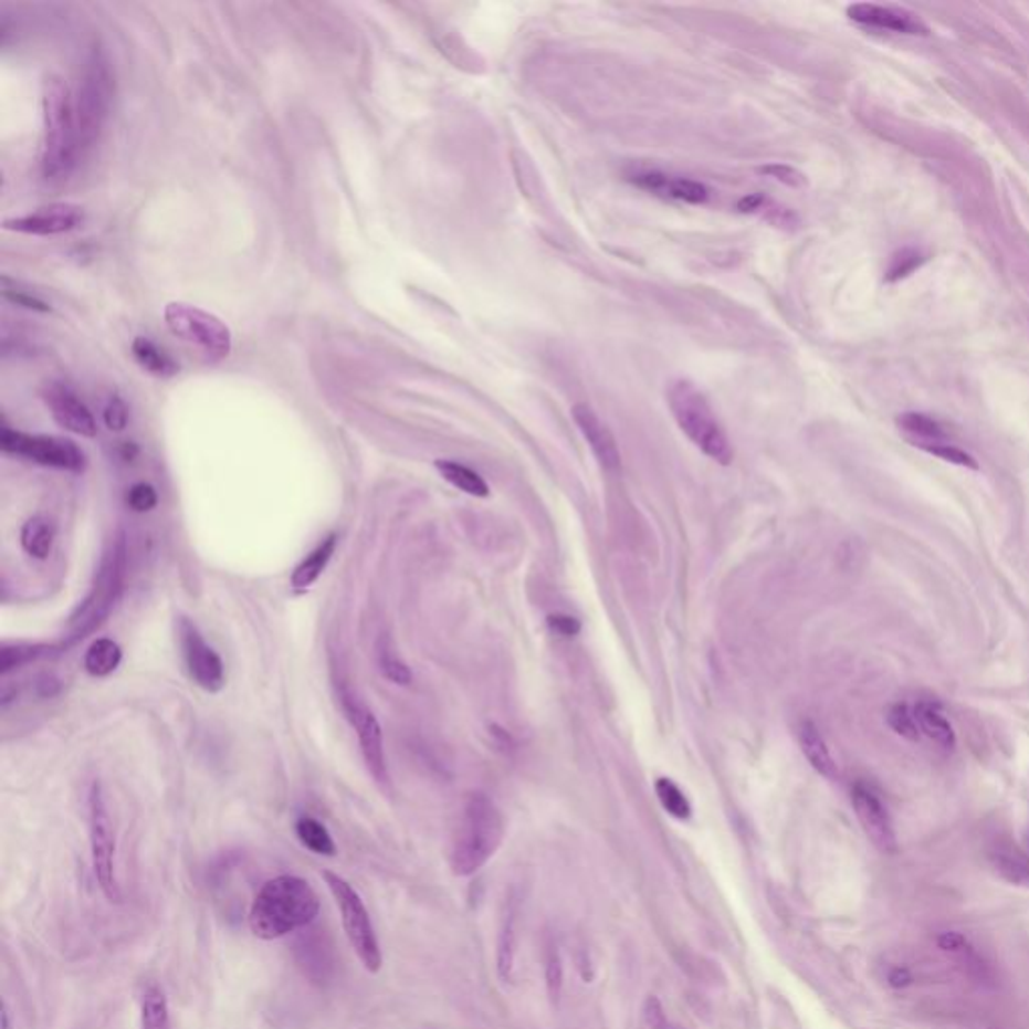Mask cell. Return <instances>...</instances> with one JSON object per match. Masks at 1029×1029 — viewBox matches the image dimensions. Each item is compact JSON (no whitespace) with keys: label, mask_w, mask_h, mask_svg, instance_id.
I'll return each instance as SVG.
<instances>
[{"label":"cell","mask_w":1029,"mask_h":1029,"mask_svg":"<svg viewBox=\"0 0 1029 1029\" xmlns=\"http://www.w3.org/2000/svg\"><path fill=\"white\" fill-rule=\"evenodd\" d=\"M321 913V899L296 874L270 879L255 895L248 923L258 939L274 941L308 927Z\"/></svg>","instance_id":"cell-1"},{"label":"cell","mask_w":1029,"mask_h":1029,"mask_svg":"<svg viewBox=\"0 0 1029 1029\" xmlns=\"http://www.w3.org/2000/svg\"><path fill=\"white\" fill-rule=\"evenodd\" d=\"M43 149H41V171L49 181H63L78 164L81 141H78L75 103L71 99L67 85L61 78H51L46 83L43 97Z\"/></svg>","instance_id":"cell-2"},{"label":"cell","mask_w":1029,"mask_h":1029,"mask_svg":"<svg viewBox=\"0 0 1029 1029\" xmlns=\"http://www.w3.org/2000/svg\"><path fill=\"white\" fill-rule=\"evenodd\" d=\"M505 822L491 798L475 792L466 798L451 844V869L459 876L476 873L497 852Z\"/></svg>","instance_id":"cell-3"},{"label":"cell","mask_w":1029,"mask_h":1029,"mask_svg":"<svg viewBox=\"0 0 1029 1029\" xmlns=\"http://www.w3.org/2000/svg\"><path fill=\"white\" fill-rule=\"evenodd\" d=\"M668 405L680 431L696 444L702 453L720 465H731L734 459L731 441L722 429L716 412L706 397L690 380H675L668 388Z\"/></svg>","instance_id":"cell-4"},{"label":"cell","mask_w":1029,"mask_h":1029,"mask_svg":"<svg viewBox=\"0 0 1029 1029\" xmlns=\"http://www.w3.org/2000/svg\"><path fill=\"white\" fill-rule=\"evenodd\" d=\"M164 318L169 333L196 348L206 360L220 363L232 353V330L216 314L186 302H169Z\"/></svg>","instance_id":"cell-5"},{"label":"cell","mask_w":1029,"mask_h":1029,"mask_svg":"<svg viewBox=\"0 0 1029 1029\" xmlns=\"http://www.w3.org/2000/svg\"><path fill=\"white\" fill-rule=\"evenodd\" d=\"M322 876L330 889L336 905L340 909L344 933L348 937L350 947L355 949L356 957L365 965L368 974H378L382 967V952H380L377 931H375L363 896L358 895L355 886L350 885L340 874L324 871Z\"/></svg>","instance_id":"cell-6"},{"label":"cell","mask_w":1029,"mask_h":1029,"mask_svg":"<svg viewBox=\"0 0 1029 1029\" xmlns=\"http://www.w3.org/2000/svg\"><path fill=\"white\" fill-rule=\"evenodd\" d=\"M0 449L7 454L24 456L39 465L53 466V469L71 471V473H81L87 465V459L81 451V447L63 437L27 434V432L12 431L9 427H2Z\"/></svg>","instance_id":"cell-7"},{"label":"cell","mask_w":1029,"mask_h":1029,"mask_svg":"<svg viewBox=\"0 0 1029 1029\" xmlns=\"http://www.w3.org/2000/svg\"><path fill=\"white\" fill-rule=\"evenodd\" d=\"M123 576H125V547H123V542H119L113 547L112 554L105 557L97 586L71 623V633H69L71 642L87 638V633L99 628L103 620L109 616V611L122 594Z\"/></svg>","instance_id":"cell-8"},{"label":"cell","mask_w":1029,"mask_h":1029,"mask_svg":"<svg viewBox=\"0 0 1029 1029\" xmlns=\"http://www.w3.org/2000/svg\"><path fill=\"white\" fill-rule=\"evenodd\" d=\"M90 839L93 873L103 895L112 903H122V886L115 869V832L99 785L90 792Z\"/></svg>","instance_id":"cell-9"},{"label":"cell","mask_w":1029,"mask_h":1029,"mask_svg":"<svg viewBox=\"0 0 1029 1029\" xmlns=\"http://www.w3.org/2000/svg\"><path fill=\"white\" fill-rule=\"evenodd\" d=\"M109 99H112V77L101 61H93L85 73L81 93L75 103L78 141H81L83 154L90 149L95 137L99 135L101 125L105 122L107 109H109Z\"/></svg>","instance_id":"cell-10"},{"label":"cell","mask_w":1029,"mask_h":1029,"mask_svg":"<svg viewBox=\"0 0 1029 1029\" xmlns=\"http://www.w3.org/2000/svg\"><path fill=\"white\" fill-rule=\"evenodd\" d=\"M178 640L181 648V658L183 664L188 668V674L201 690L206 692H220L225 686V668H223L220 653L211 648L210 643L203 640L200 630L196 623H191L188 618H179L178 621Z\"/></svg>","instance_id":"cell-11"},{"label":"cell","mask_w":1029,"mask_h":1029,"mask_svg":"<svg viewBox=\"0 0 1029 1029\" xmlns=\"http://www.w3.org/2000/svg\"><path fill=\"white\" fill-rule=\"evenodd\" d=\"M340 704H343L346 718L353 724L356 736H358V744L368 764V770L372 773L378 783H385L388 780L387 758H385V744H382V728L378 724L377 716L348 690H343Z\"/></svg>","instance_id":"cell-12"},{"label":"cell","mask_w":1029,"mask_h":1029,"mask_svg":"<svg viewBox=\"0 0 1029 1029\" xmlns=\"http://www.w3.org/2000/svg\"><path fill=\"white\" fill-rule=\"evenodd\" d=\"M85 220V211L78 203L56 201L19 218H9L2 223L7 232L27 233V235H59L73 232Z\"/></svg>","instance_id":"cell-13"},{"label":"cell","mask_w":1029,"mask_h":1029,"mask_svg":"<svg viewBox=\"0 0 1029 1029\" xmlns=\"http://www.w3.org/2000/svg\"><path fill=\"white\" fill-rule=\"evenodd\" d=\"M852 807L867 837L883 852L896 851L895 829L886 807L873 788L864 783L852 786Z\"/></svg>","instance_id":"cell-14"},{"label":"cell","mask_w":1029,"mask_h":1029,"mask_svg":"<svg viewBox=\"0 0 1029 1029\" xmlns=\"http://www.w3.org/2000/svg\"><path fill=\"white\" fill-rule=\"evenodd\" d=\"M43 397L59 427L81 434V437H87V439H93L97 434V421L93 412L67 385L51 382L46 385Z\"/></svg>","instance_id":"cell-15"},{"label":"cell","mask_w":1029,"mask_h":1029,"mask_svg":"<svg viewBox=\"0 0 1029 1029\" xmlns=\"http://www.w3.org/2000/svg\"><path fill=\"white\" fill-rule=\"evenodd\" d=\"M571 417L589 444L591 453L596 454L599 465L608 471H618L621 466L620 447L608 424L599 419L598 412L579 402L571 409Z\"/></svg>","instance_id":"cell-16"},{"label":"cell","mask_w":1029,"mask_h":1029,"mask_svg":"<svg viewBox=\"0 0 1029 1029\" xmlns=\"http://www.w3.org/2000/svg\"><path fill=\"white\" fill-rule=\"evenodd\" d=\"M849 19L857 24H863L869 29H879V31H891L899 34H927L930 29L918 21L915 14L907 11H899L891 7H879V4H851L847 9Z\"/></svg>","instance_id":"cell-17"},{"label":"cell","mask_w":1029,"mask_h":1029,"mask_svg":"<svg viewBox=\"0 0 1029 1029\" xmlns=\"http://www.w3.org/2000/svg\"><path fill=\"white\" fill-rule=\"evenodd\" d=\"M797 734L800 750L807 756L808 763L819 775L827 776V778H834V776L839 775L837 763H834L829 746H827V742L822 738V734H820L815 722L802 720L798 724Z\"/></svg>","instance_id":"cell-18"},{"label":"cell","mask_w":1029,"mask_h":1029,"mask_svg":"<svg viewBox=\"0 0 1029 1029\" xmlns=\"http://www.w3.org/2000/svg\"><path fill=\"white\" fill-rule=\"evenodd\" d=\"M913 712H915L921 736H927L943 750H952L955 746V731H953L952 722L943 716L939 706L933 702H917Z\"/></svg>","instance_id":"cell-19"},{"label":"cell","mask_w":1029,"mask_h":1029,"mask_svg":"<svg viewBox=\"0 0 1029 1029\" xmlns=\"http://www.w3.org/2000/svg\"><path fill=\"white\" fill-rule=\"evenodd\" d=\"M336 545H338V537L333 533L294 569V574L290 577V584L296 591H306L308 587L318 581V577L324 574L326 565L330 564V559H333Z\"/></svg>","instance_id":"cell-20"},{"label":"cell","mask_w":1029,"mask_h":1029,"mask_svg":"<svg viewBox=\"0 0 1029 1029\" xmlns=\"http://www.w3.org/2000/svg\"><path fill=\"white\" fill-rule=\"evenodd\" d=\"M899 429L905 432L911 444L918 449H925L931 444L949 443L947 431L941 427L939 422L931 419L927 414L921 412H905L896 419Z\"/></svg>","instance_id":"cell-21"},{"label":"cell","mask_w":1029,"mask_h":1029,"mask_svg":"<svg viewBox=\"0 0 1029 1029\" xmlns=\"http://www.w3.org/2000/svg\"><path fill=\"white\" fill-rule=\"evenodd\" d=\"M132 353H134L135 360L139 363L145 372H149L154 377L169 378L179 372L176 360L167 355L164 348H159L154 340H149L145 336L135 338L134 344H132Z\"/></svg>","instance_id":"cell-22"},{"label":"cell","mask_w":1029,"mask_h":1029,"mask_svg":"<svg viewBox=\"0 0 1029 1029\" xmlns=\"http://www.w3.org/2000/svg\"><path fill=\"white\" fill-rule=\"evenodd\" d=\"M139 1006H141V1028L171 1029L169 1004H167L164 987L157 984L145 985L139 996Z\"/></svg>","instance_id":"cell-23"},{"label":"cell","mask_w":1029,"mask_h":1029,"mask_svg":"<svg viewBox=\"0 0 1029 1029\" xmlns=\"http://www.w3.org/2000/svg\"><path fill=\"white\" fill-rule=\"evenodd\" d=\"M434 466H437V471L441 473L444 481L451 483L459 491H463L466 495H473V497H489L491 489H489L487 481L473 469L461 465V463H454V461H437Z\"/></svg>","instance_id":"cell-24"},{"label":"cell","mask_w":1029,"mask_h":1029,"mask_svg":"<svg viewBox=\"0 0 1029 1029\" xmlns=\"http://www.w3.org/2000/svg\"><path fill=\"white\" fill-rule=\"evenodd\" d=\"M55 543V529L45 517H33L27 521L21 529V545L24 554L31 555L34 559H46L53 552Z\"/></svg>","instance_id":"cell-25"},{"label":"cell","mask_w":1029,"mask_h":1029,"mask_svg":"<svg viewBox=\"0 0 1029 1029\" xmlns=\"http://www.w3.org/2000/svg\"><path fill=\"white\" fill-rule=\"evenodd\" d=\"M122 658V648L117 643L109 638H101L97 642L91 643L90 650L85 653V670L95 678H107L119 668Z\"/></svg>","instance_id":"cell-26"},{"label":"cell","mask_w":1029,"mask_h":1029,"mask_svg":"<svg viewBox=\"0 0 1029 1029\" xmlns=\"http://www.w3.org/2000/svg\"><path fill=\"white\" fill-rule=\"evenodd\" d=\"M997 871L1006 876L1007 881L1018 885H1029V857L1011 844H997L991 852Z\"/></svg>","instance_id":"cell-27"},{"label":"cell","mask_w":1029,"mask_h":1029,"mask_svg":"<svg viewBox=\"0 0 1029 1029\" xmlns=\"http://www.w3.org/2000/svg\"><path fill=\"white\" fill-rule=\"evenodd\" d=\"M296 834H298L300 842L314 854H322V857H334L336 854L334 839L321 820L302 817L296 822Z\"/></svg>","instance_id":"cell-28"},{"label":"cell","mask_w":1029,"mask_h":1029,"mask_svg":"<svg viewBox=\"0 0 1029 1029\" xmlns=\"http://www.w3.org/2000/svg\"><path fill=\"white\" fill-rule=\"evenodd\" d=\"M655 795H658V800L662 802L665 812L670 817H674L678 820H687L692 817V805L687 800L686 795L682 792V788L675 785L672 778H658L655 780Z\"/></svg>","instance_id":"cell-29"},{"label":"cell","mask_w":1029,"mask_h":1029,"mask_svg":"<svg viewBox=\"0 0 1029 1029\" xmlns=\"http://www.w3.org/2000/svg\"><path fill=\"white\" fill-rule=\"evenodd\" d=\"M377 658L378 668H380V672L387 680H390L392 684H399V686H409L410 682H412L410 668L388 645L387 640H380V643H378Z\"/></svg>","instance_id":"cell-30"},{"label":"cell","mask_w":1029,"mask_h":1029,"mask_svg":"<svg viewBox=\"0 0 1029 1029\" xmlns=\"http://www.w3.org/2000/svg\"><path fill=\"white\" fill-rule=\"evenodd\" d=\"M515 921H517V913H515V909H511L510 913L503 918V930L498 935L497 969L501 979H510L511 969H513Z\"/></svg>","instance_id":"cell-31"},{"label":"cell","mask_w":1029,"mask_h":1029,"mask_svg":"<svg viewBox=\"0 0 1029 1029\" xmlns=\"http://www.w3.org/2000/svg\"><path fill=\"white\" fill-rule=\"evenodd\" d=\"M660 193H665L675 200L687 201V203H704L708 200L706 186H702L694 179L672 178V176H665L664 188Z\"/></svg>","instance_id":"cell-32"},{"label":"cell","mask_w":1029,"mask_h":1029,"mask_svg":"<svg viewBox=\"0 0 1029 1029\" xmlns=\"http://www.w3.org/2000/svg\"><path fill=\"white\" fill-rule=\"evenodd\" d=\"M886 722L899 736H903L907 741L917 742L921 738L915 712H913V708H909L907 704L891 706L889 714H886Z\"/></svg>","instance_id":"cell-33"},{"label":"cell","mask_w":1029,"mask_h":1029,"mask_svg":"<svg viewBox=\"0 0 1029 1029\" xmlns=\"http://www.w3.org/2000/svg\"><path fill=\"white\" fill-rule=\"evenodd\" d=\"M925 262V258L918 254L917 250H901L899 254L893 258L891 266L886 270V280L889 282H895V280H901V277L909 276L915 267L921 266Z\"/></svg>","instance_id":"cell-34"},{"label":"cell","mask_w":1029,"mask_h":1029,"mask_svg":"<svg viewBox=\"0 0 1029 1029\" xmlns=\"http://www.w3.org/2000/svg\"><path fill=\"white\" fill-rule=\"evenodd\" d=\"M923 451H925V453L935 454V456H939V459L947 461V463H953V465L967 466V469H974V471L979 469L977 461H975L972 454L965 453L963 449L952 443L931 444V447H925Z\"/></svg>","instance_id":"cell-35"},{"label":"cell","mask_w":1029,"mask_h":1029,"mask_svg":"<svg viewBox=\"0 0 1029 1029\" xmlns=\"http://www.w3.org/2000/svg\"><path fill=\"white\" fill-rule=\"evenodd\" d=\"M545 977H547V989L552 999H557L561 994L564 985V967H561V957L554 943L547 947V959H545Z\"/></svg>","instance_id":"cell-36"},{"label":"cell","mask_w":1029,"mask_h":1029,"mask_svg":"<svg viewBox=\"0 0 1029 1029\" xmlns=\"http://www.w3.org/2000/svg\"><path fill=\"white\" fill-rule=\"evenodd\" d=\"M127 505L135 511V513H147V511L156 510L157 501V491L147 485V483H135L134 487L127 491Z\"/></svg>","instance_id":"cell-37"},{"label":"cell","mask_w":1029,"mask_h":1029,"mask_svg":"<svg viewBox=\"0 0 1029 1029\" xmlns=\"http://www.w3.org/2000/svg\"><path fill=\"white\" fill-rule=\"evenodd\" d=\"M103 419H105V424L109 427V431L122 432L127 422H129V410H127V405L123 402L119 397H113L109 400V405L105 407V412H103Z\"/></svg>","instance_id":"cell-38"},{"label":"cell","mask_w":1029,"mask_h":1029,"mask_svg":"<svg viewBox=\"0 0 1029 1029\" xmlns=\"http://www.w3.org/2000/svg\"><path fill=\"white\" fill-rule=\"evenodd\" d=\"M36 653H39L36 648H23V645L4 648L2 650V674H9L14 668H21L27 662H31Z\"/></svg>","instance_id":"cell-39"},{"label":"cell","mask_w":1029,"mask_h":1029,"mask_svg":"<svg viewBox=\"0 0 1029 1029\" xmlns=\"http://www.w3.org/2000/svg\"><path fill=\"white\" fill-rule=\"evenodd\" d=\"M643 1021L650 1029H675L672 1028L670 1019L665 1018L664 1007L658 1001V997H648L643 1004Z\"/></svg>","instance_id":"cell-40"},{"label":"cell","mask_w":1029,"mask_h":1029,"mask_svg":"<svg viewBox=\"0 0 1029 1029\" xmlns=\"http://www.w3.org/2000/svg\"><path fill=\"white\" fill-rule=\"evenodd\" d=\"M760 171H763V174H766V176H770V178H775V179H778V181H783V183H786V186H790V188H802V186L807 183V179H805V176H802V174H798L797 169H792V167L766 166V167H763Z\"/></svg>","instance_id":"cell-41"},{"label":"cell","mask_w":1029,"mask_h":1029,"mask_svg":"<svg viewBox=\"0 0 1029 1029\" xmlns=\"http://www.w3.org/2000/svg\"><path fill=\"white\" fill-rule=\"evenodd\" d=\"M2 294H4V298L11 300L12 304L23 306V308H29V311L51 312V306H49L46 302L36 298L33 294H27L23 290L4 288L2 290Z\"/></svg>","instance_id":"cell-42"},{"label":"cell","mask_w":1029,"mask_h":1029,"mask_svg":"<svg viewBox=\"0 0 1029 1029\" xmlns=\"http://www.w3.org/2000/svg\"><path fill=\"white\" fill-rule=\"evenodd\" d=\"M547 621H549L552 630L557 631V633H561V636H565V638L577 636L579 630H581V623H579V620L571 618V616H565V613H555V616H549Z\"/></svg>","instance_id":"cell-43"},{"label":"cell","mask_w":1029,"mask_h":1029,"mask_svg":"<svg viewBox=\"0 0 1029 1029\" xmlns=\"http://www.w3.org/2000/svg\"><path fill=\"white\" fill-rule=\"evenodd\" d=\"M766 203L764 196L756 193V196H750V198H744V200L738 203V210L741 211H756L763 210V206Z\"/></svg>","instance_id":"cell-44"},{"label":"cell","mask_w":1029,"mask_h":1029,"mask_svg":"<svg viewBox=\"0 0 1029 1029\" xmlns=\"http://www.w3.org/2000/svg\"><path fill=\"white\" fill-rule=\"evenodd\" d=\"M0 1019H2V1028L0 1029H11V1011H9V1006H7V1001H2V1011H0Z\"/></svg>","instance_id":"cell-45"}]
</instances>
